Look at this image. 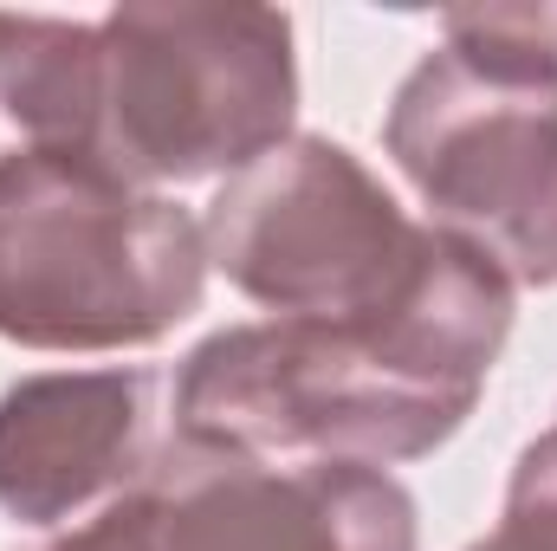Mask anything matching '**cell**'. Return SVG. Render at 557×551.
I'll return each instance as SVG.
<instances>
[{
  "label": "cell",
  "mask_w": 557,
  "mask_h": 551,
  "mask_svg": "<svg viewBox=\"0 0 557 551\" xmlns=\"http://www.w3.org/2000/svg\"><path fill=\"white\" fill-rule=\"evenodd\" d=\"M208 267L273 318L376 325L421 305L473 247L416 221L396 188L337 137L292 131L227 175L201 215Z\"/></svg>",
  "instance_id": "obj_4"
},
{
  "label": "cell",
  "mask_w": 557,
  "mask_h": 551,
  "mask_svg": "<svg viewBox=\"0 0 557 551\" xmlns=\"http://www.w3.org/2000/svg\"><path fill=\"white\" fill-rule=\"evenodd\" d=\"M52 551H421V513L383 467L253 461L175 434Z\"/></svg>",
  "instance_id": "obj_6"
},
{
  "label": "cell",
  "mask_w": 557,
  "mask_h": 551,
  "mask_svg": "<svg viewBox=\"0 0 557 551\" xmlns=\"http://www.w3.org/2000/svg\"><path fill=\"white\" fill-rule=\"evenodd\" d=\"M156 370H39L0 396V513L72 526L104 513L156 461Z\"/></svg>",
  "instance_id": "obj_7"
},
{
  "label": "cell",
  "mask_w": 557,
  "mask_h": 551,
  "mask_svg": "<svg viewBox=\"0 0 557 551\" xmlns=\"http://www.w3.org/2000/svg\"><path fill=\"white\" fill-rule=\"evenodd\" d=\"M46 551H52V546H46Z\"/></svg>",
  "instance_id": "obj_10"
},
{
  "label": "cell",
  "mask_w": 557,
  "mask_h": 551,
  "mask_svg": "<svg viewBox=\"0 0 557 551\" xmlns=\"http://www.w3.org/2000/svg\"><path fill=\"white\" fill-rule=\"evenodd\" d=\"M298 124V33L278 7H111L91 156L149 195L240 175Z\"/></svg>",
  "instance_id": "obj_5"
},
{
  "label": "cell",
  "mask_w": 557,
  "mask_h": 551,
  "mask_svg": "<svg viewBox=\"0 0 557 551\" xmlns=\"http://www.w3.org/2000/svg\"><path fill=\"white\" fill-rule=\"evenodd\" d=\"M383 149L428 221L506 285H557V7H454L389 98Z\"/></svg>",
  "instance_id": "obj_2"
},
{
  "label": "cell",
  "mask_w": 557,
  "mask_h": 551,
  "mask_svg": "<svg viewBox=\"0 0 557 551\" xmlns=\"http://www.w3.org/2000/svg\"><path fill=\"white\" fill-rule=\"evenodd\" d=\"M467 551H557V421L539 441H525V454L512 461V480H506L499 526Z\"/></svg>",
  "instance_id": "obj_9"
},
{
  "label": "cell",
  "mask_w": 557,
  "mask_h": 551,
  "mask_svg": "<svg viewBox=\"0 0 557 551\" xmlns=\"http://www.w3.org/2000/svg\"><path fill=\"white\" fill-rule=\"evenodd\" d=\"M201 215L149 195L98 156L0 169V338L20 351L104 357L162 344L208 292Z\"/></svg>",
  "instance_id": "obj_3"
},
{
  "label": "cell",
  "mask_w": 557,
  "mask_h": 551,
  "mask_svg": "<svg viewBox=\"0 0 557 551\" xmlns=\"http://www.w3.org/2000/svg\"><path fill=\"white\" fill-rule=\"evenodd\" d=\"M512 338V285L467 254L421 305L376 325L260 318L201 338L175 370V434L253 461L403 467L480 409Z\"/></svg>",
  "instance_id": "obj_1"
},
{
  "label": "cell",
  "mask_w": 557,
  "mask_h": 551,
  "mask_svg": "<svg viewBox=\"0 0 557 551\" xmlns=\"http://www.w3.org/2000/svg\"><path fill=\"white\" fill-rule=\"evenodd\" d=\"M98 20L0 13V169L26 156H91Z\"/></svg>",
  "instance_id": "obj_8"
}]
</instances>
